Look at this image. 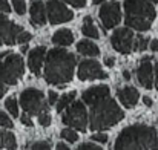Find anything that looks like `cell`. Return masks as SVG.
I'll return each instance as SVG.
<instances>
[{"label":"cell","instance_id":"cell-1","mask_svg":"<svg viewBox=\"0 0 158 150\" xmlns=\"http://www.w3.org/2000/svg\"><path fill=\"white\" fill-rule=\"evenodd\" d=\"M77 60L75 55L66 49H51L46 54L45 60V80L46 83L64 87L63 84L69 83L74 77Z\"/></svg>","mask_w":158,"mask_h":150},{"label":"cell","instance_id":"cell-2","mask_svg":"<svg viewBox=\"0 0 158 150\" xmlns=\"http://www.w3.org/2000/svg\"><path fill=\"white\" fill-rule=\"evenodd\" d=\"M114 150H158L157 130L144 124L129 126L118 135Z\"/></svg>","mask_w":158,"mask_h":150},{"label":"cell","instance_id":"cell-3","mask_svg":"<svg viewBox=\"0 0 158 150\" xmlns=\"http://www.w3.org/2000/svg\"><path fill=\"white\" fill-rule=\"evenodd\" d=\"M123 118H124V112L109 95L102 101L95 103L94 106H91L89 127L95 132H102L106 129H110L112 126L120 123Z\"/></svg>","mask_w":158,"mask_h":150},{"label":"cell","instance_id":"cell-4","mask_svg":"<svg viewBox=\"0 0 158 150\" xmlns=\"http://www.w3.org/2000/svg\"><path fill=\"white\" fill-rule=\"evenodd\" d=\"M126 26L137 31H149L155 20V8L149 0H124Z\"/></svg>","mask_w":158,"mask_h":150},{"label":"cell","instance_id":"cell-5","mask_svg":"<svg viewBox=\"0 0 158 150\" xmlns=\"http://www.w3.org/2000/svg\"><path fill=\"white\" fill-rule=\"evenodd\" d=\"M25 72V63L22 55L11 54L0 63V81L5 84H15Z\"/></svg>","mask_w":158,"mask_h":150},{"label":"cell","instance_id":"cell-6","mask_svg":"<svg viewBox=\"0 0 158 150\" xmlns=\"http://www.w3.org/2000/svg\"><path fill=\"white\" fill-rule=\"evenodd\" d=\"M20 104L28 115H37L39 116L40 113L48 112V104L45 101L43 92L39 91V89H34V87L25 89L20 94Z\"/></svg>","mask_w":158,"mask_h":150},{"label":"cell","instance_id":"cell-7","mask_svg":"<svg viewBox=\"0 0 158 150\" xmlns=\"http://www.w3.org/2000/svg\"><path fill=\"white\" fill-rule=\"evenodd\" d=\"M63 124L77 129L80 132H86L88 129V110L85 107V103L81 101H74L63 113L61 116Z\"/></svg>","mask_w":158,"mask_h":150},{"label":"cell","instance_id":"cell-8","mask_svg":"<svg viewBox=\"0 0 158 150\" xmlns=\"http://www.w3.org/2000/svg\"><path fill=\"white\" fill-rule=\"evenodd\" d=\"M134 43H135V35L129 28L115 29L114 34L110 35V45L120 54H124V55L131 54L134 51Z\"/></svg>","mask_w":158,"mask_h":150},{"label":"cell","instance_id":"cell-9","mask_svg":"<svg viewBox=\"0 0 158 150\" xmlns=\"http://www.w3.org/2000/svg\"><path fill=\"white\" fill-rule=\"evenodd\" d=\"M46 12H48V20L52 25L69 22L74 17V12L69 8H66L64 3H61L60 0H49L46 5Z\"/></svg>","mask_w":158,"mask_h":150},{"label":"cell","instance_id":"cell-10","mask_svg":"<svg viewBox=\"0 0 158 150\" xmlns=\"http://www.w3.org/2000/svg\"><path fill=\"white\" fill-rule=\"evenodd\" d=\"M98 15H100V20H102V23H103V26L106 29H112L121 20L120 3L118 2H107L105 5H102V8L98 11Z\"/></svg>","mask_w":158,"mask_h":150},{"label":"cell","instance_id":"cell-11","mask_svg":"<svg viewBox=\"0 0 158 150\" xmlns=\"http://www.w3.org/2000/svg\"><path fill=\"white\" fill-rule=\"evenodd\" d=\"M78 78L81 81L89 80H103L107 78V74L102 69V64L95 60H83L78 66Z\"/></svg>","mask_w":158,"mask_h":150},{"label":"cell","instance_id":"cell-12","mask_svg":"<svg viewBox=\"0 0 158 150\" xmlns=\"http://www.w3.org/2000/svg\"><path fill=\"white\" fill-rule=\"evenodd\" d=\"M23 32L22 26L12 23L11 20H8L3 14H0V39L5 45H14L17 43L19 35Z\"/></svg>","mask_w":158,"mask_h":150},{"label":"cell","instance_id":"cell-13","mask_svg":"<svg viewBox=\"0 0 158 150\" xmlns=\"http://www.w3.org/2000/svg\"><path fill=\"white\" fill-rule=\"evenodd\" d=\"M154 66H152V58L151 57H143L140 61V66L137 67V78L140 84L146 89L154 87Z\"/></svg>","mask_w":158,"mask_h":150},{"label":"cell","instance_id":"cell-14","mask_svg":"<svg viewBox=\"0 0 158 150\" xmlns=\"http://www.w3.org/2000/svg\"><path fill=\"white\" fill-rule=\"evenodd\" d=\"M45 60H46V48H45V46H37V48L29 51V55H28V67H29V71H31L35 77L40 75V69H42Z\"/></svg>","mask_w":158,"mask_h":150},{"label":"cell","instance_id":"cell-15","mask_svg":"<svg viewBox=\"0 0 158 150\" xmlns=\"http://www.w3.org/2000/svg\"><path fill=\"white\" fill-rule=\"evenodd\" d=\"M109 94H110V91H109V87L105 86V84H103V86H94V87L85 91L83 95H81V98H83V103H85V104L94 106L95 103H98V101H102L103 98L109 97Z\"/></svg>","mask_w":158,"mask_h":150},{"label":"cell","instance_id":"cell-16","mask_svg":"<svg viewBox=\"0 0 158 150\" xmlns=\"http://www.w3.org/2000/svg\"><path fill=\"white\" fill-rule=\"evenodd\" d=\"M117 97H118L120 103H121L126 109H132V107L138 103L140 94H138V91H137L135 87L126 86V87H123V89H118Z\"/></svg>","mask_w":158,"mask_h":150},{"label":"cell","instance_id":"cell-17","mask_svg":"<svg viewBox=\"0 0 158 150\" xmlns=\"http://www.w3.org/2000/svg\"><path fill=\"white\" fill-rule=\"evenodd\" d=\"M29 14H31V23L34 26H43L46 23V9L45 5L40 0H32L31 8H29Z\"/></svg>","mask_w":158,"mask_h":150},{"label":"cell","instance_id":"cell-18","mask_svg":"<svg viewBox=\"0 0 158 150\" xmlns=\"http://www.w3.org/2000/svg\"><path fill=\"white\" fill-rule=\"evenodd\" d=\"M52 43L57 45V46H61V48L72 45L74 43V34H72V31H69V29H58L52 35Z\"/></svg>","mask_w":158,"mask_h":150},{"label":"cell","instance_id":"cell-19","mask_svg":"<svg viewBox=\"0 0 158 150\" xmlns=\"http://www.w3.org/2000/svg\"><path fill=\"white\" fill-rule=\"evenodd\" d=\"M77 51L86 57H97L100 54V49L95 43L89 42V40H81L77 43Z\"/></svg>","mask_w":158,"mask_h":150},{"label":"cell","instance_id":"cell-20","mask_svg":"<svg viewBox=\"0 0 158 150\" xmlns=\"http://www.w3.org/2000/svg\"><path fill=\"white\" fill-rule=\"evenodd\" d=\"M0 147H2V149H8V150L17 149V141H15L14 133L2 130V132H0Z\"/></svg>","mask_w":158,"mask_h":150},{"label":"cell","instance_id":"cell-21","mask_svg":"<svg viewBox=\"0 0 158 150\" xmlns=\"http://www.w3.org/2000/svg\"><path fill=\"white\" fill-rule=\"evenodd\" d=\"M81 32L86 35V37H91V39H100V34H98V29L95 28L94 22L91 17H85L83 20V26H81Z\"/></svg>","mask_w":158,"mask_h":150},{"label":"cell","instance_id":"cell-22","mask_svg":"<svg viewBox=\"0 0 158 150\" xmlns=\"http://www.w3.org/2000/svg\"><path fill=\"white\" fill-rule=\"evenodd\" d=\"M77 97V92H69V94H64L63 97H60V100L58 103L55 104L57 106V112H63V110H66L72 103H74V98Z\"/></svg>","mask_w":158,"mask_h":150},{"label":"cell","instance_id":"cell-23","mask_svg":"<svg viewBox=\"0 0 158 150\" xmlns=\"http://www.w3.org/2000/svg\"><path fill=\"white\" fill-rule=\"evenodd\" d=\"M60 136H61L64 141H68V143H77V141H78V135H77V132L72 130V129H63L61 133H60Z\"/></svg>","mask_w":158,"mask_h":150},{"label":"cell","instance_id":"cell-24","mask_svg":"<svg viewBox=\"0 0 158 150\" xmlns=\"http://www.w3.org/2000/svg\"><path fill=\"white\" fill-rule=\"evenodd\" d=\"M5 107L12 116H19V104H17L14 97H11V98H8L5 101Z\"/></svg>","mask_w":158,"mask_h":150},{"label":"cell","instance_id":"cell-25","mask_svg":"<svg viewBox=\"0 0 158 150\" xmlns=\"http://www.w3.org/2000/svg\"><path fill=\"white\" fill-rule=\"evenodd\" d=\"M151 45V42L146 39V37H143V35H138V37H135V43H134V51H144L148 49V46Z\"/></svg>","mask_w":158,"mask_h":150},{"label":"cell","instance_id":"cell-26","mask_svg":"<svg viewBox=\"0 0 158 150\" xmlns=\"http://www.w3.org/2000/svg\"><path fill=\"white\" fill-rule=\"evenodd\" d=\"M12 8L19 15H23L26 12V3L25 0H12Z\"/></svg>","mask_w":158,"mask_h":150},{"label":"cell","instance_id":"cell-27","mask_svg":"<svg viewBox=\"0 0 158 150\" xmlns=\"http://www.w3.org/2000/svg\"><path fill=\"white\" fill-rule=\"evenodd\" d=\"M0 126L2 127H6V129H12V121H11V118L5 113V112H2L0 110Z\"/></svg>","mask_w":158,"mask_h":150},{"label":"cell","instance_id":"cell-28","mask_svg":"<svg viewBox=\"0 0 158 150\" xmlns=\"http://www.w3.org/2000/svg\"><path fill=\"white\" fill-rule=\"evenodd\" d=\"M39 123H40V126H43V127H48V126L51 124V115H49L48 112H45V113H40V115H39Z\"/></svg>","mask_w":158,"mask_h":150},{"label":"cell","instance_id":"cell-29","mask_svg":"<svg viewBox=\"0 0 158 150\" xmlns=\"http://www.w3.org/2000/svg\"><path fill=\"white\" fill-rule=\"evenodd\" d=\"M31 39H32V35H31L29 32H25V31H23V32L19 35V39H17V43H20V45L23 46V45L29 43V40H31Z\"/></svg>","mask_w":158,"mask_h":150},{"label":"cell","instance_id":"cell-30","mask_svg":"<svg viewBox=\"0 0 158 150\" xmlns=\"http://www.w3.org/2000/svg\"><path fill=\"white\" fill-rule=\"evenodd\" d=\"M32 150H51V146L46 141H37L32 144Z\"/></svg>","mask_w":158,"mask_h":150},{"label":"cell","instance_id":"cell-31","mask_svg":"<svg viewBox=\"0 0 158 150\" xmlns=\"http://www.w3.org/2000/svg\"><path fill=\"white\" fill-rule=\"evenodd\" d=\"M77 150H103L100 146H97V144H92V143H85V144H81L80 147H77Z\"/></svg>","mask_w":158,"mask_h":150},{"label":"cell","instance_id":"cell-32","mask_svg":"<svg viewBox=\"0 0 158 150\" xmlns=\"http://www.w3.org/2000/svg\"><path fill=\"white\" fill-rule=\"evenodd\" d=\"M92 141H97V143H102V144H105L107 143V135L105 133H95V135H92Z\"/></svg>","mask_w":158,"mask_h":150},{"label":"cell","instance_id":"cell-33","mask_svg":"<svg viewBox=\"0 0 158 150\" xmlns=\"http://www.w3.org/2000/svg\"><path fill=\"white\" fill-rule=\"evenodd\" d=\"M64 2L69 3V5H72L74 8H83L86 5V0H64Z\"/></svg>","mask_w":158,"mask_h":150},{"label":"cell","instance_id":"cell-34","mask_svg":"<svg viewBox=\"0 0 158 150\" xmlns=\"http://www.w3.org/2000/svg\"><path fill=\"white\" fill-rule=\"evenodd\" d=\"M58 95H57V92H54V91H49V94H48V103L49 104H57L58 103Z\"/></svg>","mask_w":158,"mask_h":150},{"label":"cell","instance_id":"cell-35","mask_svg":"<svg viewBox=\"0 0 158 150\" xmlns=\"http://www.w3.org/2000/svg\"><path fill=\"white\" fill-rule=\"evenodd\" d=\"M20 120H22V124H25V126H28V127H32V121H31V116L25 112L22 116H20Z\"/></svg>","mask_w":158,"mask_h":150},{"label":"cell","instance_id":"cell-36","mask_svg":"<svg viewBox=\"0 0 158 150\" xmlns=\"http://www.w3.org/2000/svg\"><path fill=\"white\" fill-rule=\"evenodd\" d=\"M11 11V6L8 3V0H0V12H9Z\"/></svg>","mask_w":158,"mask_h":150},{"label":"cell","instance_id":"cell-37","mask_svg":"<svg viewBox=\"0 0 158 150\" xmlns=\"http://www.w3.org/2000/svg\"><path fill=\"white\" fill-rule=\"evenodd\" d=\"M105 64L107 66V67H114V64H115V58H112V57H106Z\"/></svg>","mask_w":158,"mask_h":150},{"label":"cell","instance_id":"cell-38","mask_svg":"<svg viewBox=\"0 0 158 150\" xmlns=\"http://www.w3.org/2000/svg\"><path fill=\"white\" fill-rule=\"evenodd\" d=\"M8 92V87L5 86V83H2L0 81V98H3V95Z\"/></svg>","mask_w":158,"mask_h":150},{"label":"cell","instance_id":"cell-39","mask_svg":"<svg viewBox=\"0 0 158 150\" xmlns=\"http://www.w3.org/2000/svg\"><path fill=\"white\" fill-rule=\"evenodd\" d=\"M149 46H151V51H154V52H158V40H152Z\"/></svg>","mask_w":158,"mask_h":150},{"label":"cell","instance_id":"cell-40","mask_svg":"<svg viewBox=\"0 0 158 150\" xmlns=\"http://www.w3.org/2000/svg\"><path fill=\"white\" fill-rule=\"evenodd\" d=\"M55 150H71V149H69L64 143H58V144H57V147H55Z\"/></svg>","mask_w":158,"mask_h":150},{"label":"cell","instance_id":"cell-41","mask_svg":"<svg viewBox=\"0 0 158 150\" xmlns=\"http://www.w3.org/2000/svg\"><path fill=\"white\" fill-rule=\"evenodd\" d=\"M143 103H144L148 107H151V106H152V100H151L149 97H143Z\"/></svg>","mask_w":158,"mask_h":150},{"label":"cell","instance_id":"cell-42","mask_svg":"<svg viewBox=\"0 0 158 150\" xmlns=\"http://www.w3.org/2000/svg\"><path fill=\"white\" fill-rule=\"evenodd\" d=\"M123 78L127 81V80H131V74H129V71H123Z\"/></svg>","mask_w":158,"mask_h":150},{"label":"cell","instance_id":"cell-43","mask_svg":"<svg viewBox=\"0 0 158 150\" xmlns=\"http://www.w3.org/2000/svg\"><path fill=\"white\" fill-rule=\"evenodd\" d=\"M155 78H157L155 80V86H157V89H158V63L155 64Z\"/></svg>","mask_w":158,"mask_h":150},{"label":"cell","instance_id":"cell-44","mask_svg":"<svg viewBox=\"0 0 158 150\" xmlns=\"http://www.w3.org/2000/svg\"><path fill=\"white\" fill-rule=\"evenodd\" d=\"M22 52H23V54H26V52H28V46H26V45H23V46H22Z\"/></svg>","mask_w":158,"mask_h":150},{"label":"cell","instance_id":"cell-45","mask_svg":"<svg viewBox=\"0 0 158 150\" xmlns=\"http://www.w3.org/2000/svg\"><path fill=\"white\" fill-rule=\"evenodd\" d=\"M92 2H94L95 5H98V3H102V2H105V0H92Z\"/></svg>","mask_w":158,"mask_h":150},{"label":"cell","instance_id":"cell-46","mask_svg":"<svg viewBox=\"0 0 158 150\" xmlns=\"http://www.w3.org/2000/svg\"><path fill=\"white\" fill-rule=\"evenodd\" d=\"M151 3H158V0H149Z\"/></svg>","mask_w":158,"mask_h":150},{"label":"cell","instance_id":"cell-47","mask_svg":"<svg viewBox=\"0 0 158 150\" xmlns=\"http://www.w3.org/2000/svg\"><path fill=\"white\" fill-rule=\"evenodd\" d=\"M2 45H3V42H2V39H0V46H2Z\"/></svg>","mask_w":158,"mask_h":150}]
</instances>
